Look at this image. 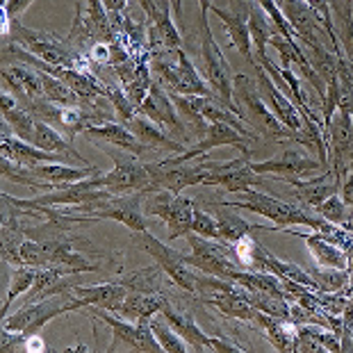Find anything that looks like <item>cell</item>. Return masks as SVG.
Instances as JSON below:
<instances>
[{
  "mask_svg": "<svg viewBox=\"0 0 353 353\" xmlns=\"http://www.w3.org/2000/svg\"><path fill=\"white\" fill-rule=\"evenodd\" d=\"M201 237L208 239H219V228H216V216L210 214L208 210H203L201 205L194 208V221H192V230Z\"/></svg>",
  "mask_w": 353,
  "mask_h": 353,
  "instance_id": "obj_35",
  "label": "cell"
},
{
  "mask_svg": "<svg viewBox=\"0 0 353 353\" xmlns=\"http://www.w3.org/2000/svg\"><path fill=\"white\" fill-rule=\"evenodd\" d=\"M317 212L324 216L326 221H330V223H335V226H340L344 230H351L353 232L351 219H349V208H347V203L342 201L340 192L333 194V196L321 203V205L317 208Z\"/></svg>",
  "mask_w": 353,
  "mask_h": 353,
  "instance_id": "obj_33",
  "label": "cell"
},
{
  "mask_svg": "<svg viewBox=\"0 0 353 353\" xmlns=\"http://www.w3.org/2000/svg\"><path fill=\"white\" fill-rule=\"evenodd\" d=\"M26 340L28 335L21 333V330H10V328H3V335H0V344H3L5 353H12V351H26Z\"/></svg>",
  "mask_w": 353,
  "mask_h": 353,
  "instance_id": "obj_37",
  "label": "cell"
},
{
  "mask_svg": "<svg viewBox=\"0 0 353 353\" xmlns=\"http://www.w3.org/2000/svg\"><path fill=\"white\" fill-rule=\"evenodd\" d=\"M155 3H160V0H155ZM164 3H169L174 7V14L180 19V14H183V5H180V0H164Z\"/></svg>",
  "mask_w": 353,
  "mask_h": 353,
  "instance_id": "obj_43",
  "label": "cell"
},
{
  "mask_svg": "<svg viewBox=\"0 0 353 353\" xmlns=\"http://www.w3.org/2000/svg\"><path fill=\"white\" fill-rule=\"evenodd\" d=\"M144 192H134V194H114L110 199V203L101 210H96L92 214V221H103L112 219L123 223L125 228H130L132 232L148 230L146 223V212H144Z\"/></svg>",
  "mask_w": 353,
  "mask_h": 353,
  "instance_id": "obj_13",
  "label": "cell"
},
{
  "mask_svg": "<svg viewBox=\"0 0 353 353\" xmlns=\"http://www.w3.org/2000/svg\"><path fill=\"white\" fill-rule=\"evenodd\" d=\"M103 5L108 12H123L128 7V0H103Z\"/></svg>",
  "mask_w": 353,
  "mask_h": 353,
  "instance_id": "obj_41",
  "label": "cell"
},
{
  "mask_svg": "<svg viewBox=\"0 0 353 353\" xmlns=\"http://www.w3.org/2000/svg\"><path fill=\"white\" fill-rule=\"evenodd\" d=\"M3 123H7L12 134H17V137L28 141V144L32 141L37 117L30 114L28 110L19 108V105H14V108H10V110H3Z\"/></svg>",
  "mask_w": 353,
  "mask_h": 353,
  "instance_id": "obj_28",
  "label": "cell"
},
{
  "mask_svg": "<svg viewBox=\"0 0 353 353\" xmlns=\"http://www.w3.org/2000/svg\"><path fill=\"white\" fill-rule=\"evenodd\" d=\"M103 151L108 153L112 160H114V169L108 171V174H99L89 176L87 185L92 190H108L112 194H134V192H146L151 187V171L144 162L137 160V155L121 151H112V148L103 146Z\"/></svg>",
  "mask_w": 353,
  "mask_h": 353,
  "instance_id": "obj_3",
  "label": "cell"
},
{
  "mask_svg": "<svg viewBox=\"0 0 353 353\" xmlns=\"http://www.w3.org/2000/svg\"><path fill=\"white\" fill-rule=\"evenodd\" d=\"M3 82H5V89H10V92L23 103L32 101V99H43L41 71L26 62L5 64L3 66Z\"/></svg>",
  "mask_w": 353,
  "mask_h": 353,
  "instance_id": "obj_17",
  "label": "cell"
},
{
  "mask_svg": "<svg viewBox=\"0 0 353 353\" xmlns=\"http://www.w3.org/2000/svg\"><path fill=\"white\" fill-rule=\"evenodd\" d=\"M176 57H178V92L174 94H183V96H212L214 99V92L212 87L208 85V80L201 78V73L196 71V66L192 64V59L187 57V52L183 48L176 50Z\"/></svg>",
  "mask_w": 353,
  "mask_h": 353,
  "instance_id": "obj_27",
  "label": "cell"
},
{
  "mask_svg": "<svg viewBox=\"0 0 353 353\" xmlns=\"http://www.w3.org/2000/svg\"><path fill=\"white\" fill-rule=\"evenodd\" d=\"M253 71H255V80H258L260 92H262V96H265L267 105L272 108V112L278 117V121L288 128V130L294 132L296 139H301V130H303V114H301V110L296 108L294 101H292L288 94L281 92V87H278L276 82L269 78V73L262 69L260 64H255Z\"/></svg>",
  "mask_w": 353,
  "mask_h": 353,
  "instance_id": "obj_12",
  "label": "cell"
},
{
  "mask_svg": "<svg viewBox=\"0 0 353 353\" xmlns=\"http://www.w3.org/2000/svg\"><path fill=\"white\" fill-rule=\"evenodd\" d=\"M7 41H14L19 46H23L30 50L32 55H37L43 62H48L52 66H64V69H78V71H89L87 66V55H82L76 48H71L66 41L55 39L48 32H41V30H30L23 28L19 21H12L10 26V34H7Z\"/></svg>",
  "mask_w": 353,
  "mask_h": 353,
  "instance_id": "obj_2",
  "label": "cell"
},
{
  "mask_svg": "<svg viewBox=\"0 0 353 353\" xmlns=\"http://www.w3.org/2000/svg\"><path fill=\"white\" fill-rule=\"evenodd\" d=\"M210 12H212L216 19H221V23L230 37L232 48H237L239 55L246 57V62L251 66L258 64V59L253 55L251 30H249V5H246V0H235L230 10H221V7L212 5Z\"/></svg>",
  "mask_w": 353,
  "mask_h": 353,
  "instance_id": "obj_14",
  "label": "cell"
},
{
  "mask_svg": "<svg viewBox=\"0 0 353 353\" xmlns=\"http://www.w3.org/2000/svg\"><path fill=\"white\" fill-rule=\"evenodd\" d=\"M301 237H305V246H307V251H310L317 267L349 269V255L340 244L330 242V239L321 235V232H310V235L305 232Z\"/></svg>",
  "mask_w": 353,
  "mask_h": 353,
  "instance_id": "obj_24",
  "label": "cell"
},
{
  "mask_svg": "<svg viewBox=\"0 0 353 353\" xmlns=\"http://www.w3.org/2000/svg\"><path fill=\"white\" fill-rule=\"evenodd\" d=\"M85 353V351H89L87 347H85V344H76V347H69V349H64V353Z\"/></svg>",
  "mask_w": 353,
  "mask_h": 353,
  "instance_id": "obj_44",
  "label": "cell"
},
{
  "mask_svg": "<svg viewBox=\"0 0 353 353\" xmlns=\"http://www.w3.org/2000/svg\"><path fill=\"white\" fill-rule=\"evenodd\" d=\"M125 285L119 283H101V285H76L71 288V312L82 310V307H105V310L117 312V307L128 294Z\"/></svg>",
  "mask_w": 353,
  "mask_h": 353,
  "instance_id": "obj_15",
  "label": "cell"
},
{
  "mask_svg": "<svg viewBox=\"0 0 353 353\" xmlns=\"http://www.w3.org/2000/svg\"><path fill=\"white\" fill-rule=\"evenodd\" d=\"M212 0H199V7H201V26L208 23V12L212 10Z\"/></svg>",
  "mask_w": 353,
  "mask_h": 353,
  "instance_id": "obj_42",
  "label": "cell"
},
{
  "mask_svg": "<svg viewBox=\"0 0 353 353\" xmlns=\"http://www.w3.org/2000/svg\"><path fill=\"white\" fill-rule=\"evenodd\" d=\"M310 274L314 278V283H317V290L321 292H342L351 285L349 269H328L314 265Z\"/></svg>",
  "mask_w": 353,
  "mask_h": 353,
  "instance_id": "obj_31",
  "label": "cell"
},
{
  "mask_svg": "<svg viewBox=\"0 0 353 353\" xmlns=\"http://www.w3.org/2000/svg\"><path fill=\"white\" fill-rule=\"evenodd\" d=\"M194 208H196L194 199H187L183 194H171L167 190L148 192L144 196V212L157 216L167 226L171 239L185 237L192 230Z\"/></svg>",
  "mask_w": 353,
  "mask_h": 353,
  "instance_id": "obj_6",
  "label": "cell"
},
{
  "mask_svg": "<svg viewBox=\"0 0 353 353\" xmlns=\"http://www.w3.org/2000/svg\"><path fill=\"white\" fill-rule=\"evenodd\" d=\"M103 324H108L112 330V344L108 351H117L121 347H128L132 351L141 353H157L162 351V344L157 342V337L151 328V319L148 321H130L114 314L112 310H94Z\"/></svg>",
  "mask_w": 353,
  "mask_h": 353,
  "instance_id": "obj_9",
  "label": "cell"
},
{
  "mask_svg": "<svg viewBox=\"0 0 353 353\" xmlns=\"http://www.w3.org/2000/svg\"><path fill=\"white\" fill-rule=\"evenodd\" d=\"M71 290L62 292V294H52L41 299V301L23 303L17 312L10 317H3V328L10 330H21V333H37L41 326H46L50 319L59 317L64 312H71Z\"/></svg>",
  "mask_w": 353,
  "mask_h": 353,
  "instance_id": "obj_10",
  "label": "cell"
},
{
  "mask_svg": "<svg viewBox=\"0 0 353 353\" xmlns=\"http://www.w3.org/2000/svg\"><path fill=\"white\" fill-rule=\"evenodd\" d=\"M85 134L89 139L99 141V144L117 146V148H121V151H128L137 157L148 151V148L137 139V134H134L125 123H117V121L96 123V125H89Z\"/></svg>",
  "mask_w": 353,
  "mask_h": 353,
  "instance_id": "obj_19",
  "label": "cell"
},
{
  "mask_svg": "<svg viewBox=\"0 0 353 353\" xmlns=\"http://www.w3.org/2000/svg\"><path fill=\"white\" fill-rule=\"evenodd\" d=\"M7 3V0H0V5H5Z\"/></svg>",
  "mask_w": 353,
  "mask_h": 353,
  "instance_id": "obj_45",
  "label": "cell"
},
{
  "mask_svg": "<svg viewBox=\"0 0 353 353\" xmlns=\"http://www.w3.org/2000/svg\"><path fill=\"white\" fill-rule=\"evenodd\" d=\"M30 5H32V0H7L5 5H0V12H5L10 21H19V17Z\"/></svg>",
  "mask_w": 353,
  "mask_h": 353,
  "instance_id": "obj_39",
  "label": "cell"
},
{
  "mask_svg": "<svg viewBox=\"0 0 353 353\" xmlns=\"http://www.w3.org/2000/svg\"><path fill=\"white\" fill-rule=\"evenodd\" d=\"M185 237L192 249V255H185V258L194 269H199V272L232 281V276L242 269L235 260H230V255H232L230 244L221 242V239L201 237L196 232H187Z\"/></svg>",
  "mask_w": 353,
  "mask_h": 353,
  "instance_id": "obj_8",
  "label": "cell"
},
{
  "mask_svg": "<svg viewBox=\"0 0 353 353\" xmlns=\"http://www.w3.org/2000/svg\"><path fill=\"white\" fill-rule=\"evenodd\" d=\"M130 130L137 134V139L144 144L146 148H155V151H167L171 155H180V153H185L190 146H185L183 141H178L174 139L171 134L164 132V128L162 125H157L153 119H148L146 114H134L130 121L125 123Z\"/></svg>",
  "mask_w": 353,
  "mask_h": 353,
  "instance_id": "obj_18",
  "label": "cell"
},
{
  "mask_svg": "<svg viewBox=\"0 0 353 353\" xmlns=\"http://www.w3.org/2000/svg\"><path fill=\"white\" fill-rule=\"evenodd\" d=\"M87 59L92 64H112L114 62V41H96L89 46V52H87Z\"/></svg>",
  "mask_w": 353,
  "mask_h": 353,
  "instance_id": "obj_36",
  "label": "cell"
},
{
  "mask_svg": "<svg viewBox=\"0 0 353 353\" xmlns=\"http://www.w3.org/2000/svg\"><path fill=\"white\" fill-rule=\"evenodd\" d=\"M249 5V30H251V43H253V55L258 57V62H262L267 55L269 39L274 34V23L269 21V17L262 12V7L258 5V0H246Z\"/></svg>",
  "mask_w": 353,
  "mask_h": 353,
  "instance_id": "obj_26",
  "label": "cell"
},
{
  "mask_svg": "<svg viewBox=\"0 0 353 353\" xmlns=\"http://www.w3.org/2000/svg\"><path fill=\"white\" fill-rule=\"evenodd\" d=\"M151 328H153V333L157 337V342L162 344V351H167V353H187V351H192V347L187 344L183 337H180L174 328H171V324L167 319L162 317H153L151 319Z\"/></svg>",
  "mask_w": 353,
  "mask_h": 353,
  "instance_id": "obj_30",
  "label": "cell"
},
{
  "mask_svg": "<svg viewBox=\"0 0 353 353\" xmlns=\"http://www.w3.org/2000/svg\"><path fill=\"white\" fill-rule=\"evenodd\" d=\"M132 244L151 255L157 265L164 269V274H167L180 290L190 292V294H196V272H194V267L187 262L185 253L171 249L169 244L160 242V239L153 237L148 230L132 232Z\"/></svg>",
  "mask_w": 353,
  "mask_h": 353,
  "instance_id": "obj_7",
  "label": "cell"
},
{
  "mask_svg": "<svg viewBox=\"0 0 353 353\" xmlns=\"http://www.w3.org/2000/svg\"><path fill=\"white\" fill-rule=\"evenodd\" d=\"M232 94H235V103L239 105V110L244 112V121L249 123L260 137L278 141V144H283V141H288V139L299 141L296 134L288 130V128L278 121V117L274 112L269 110L265 96H262L258 87V80L239 73V76H235V80H232Z\"/></svg>",
  "mask_w": 353,
  "mask_h": 353,
  "instance_id": "obj_1",
  "label": "cell"
},
{
  "mask_svg": "<svg viewBox=\"0 0 353 353\" xmlns=\"http://www.w3.org/2000/svg\"><path fill=\"white\" fill-rule=\"evenodd\" d=\"M283 153H278L272 160H265V162H251L253 169L258 174H274V176H281L283 180H290V178H301L305 174H312L321 167V162L317 157H310L305 151H301L299 141L294 139H288L283 141Z\"/></svg>",
  "mask_w": 353,
  "mask_h": 353,
  "instance_id": "obj_11",
  "label": "cell"
},
{
  "mask_svg": "<svg viewBox=\"0 0 353 353\" xmlns=\"http://www.w3.org/2000/svg\"><path fill=\"white\" fill-rule=\"evenodd\" d=\"M340 196H342L344 203H347V208H349V219H351V228H353V160H351L349 174L344 176V180H342Z\"/></svg>",
  "mask_w": 353,
  "mask_h": 353,
  "instance_id": "obj_38",
  "label": "cell"
},
{
  "mask_svg": "<svg viewBox=\"0 0 353 353\" xmlns=\"http://www.w3.org/2000/svg\"><path fill=\"white\" fill-rule=\"evenodd\" d=\"M32 171L34 178L43 180V183H50V185H57L59 190L66 185H73V183H80L89 176L99 174V167L89 164V167H69L66 162H41V164H34V167H28Z\"/></svg>",
  "mask_w": 353,
  "mask_h": 353,
  "instance_id": "obj_22",
  "label": "cell"
},
{
  "mask_svg": "<svg viewBox=\"0 0 353 353\" xmlns=\"http://www.w3.org/2000/svg\"><path fill=\"white\" fill-rule=\"evenodd\" d=\"M96 41H117L110 14L105 10L103 0H78L76 19H73L66 43L80 52L85 46H92Z\"/></svg>",
  "mask_w": 353,
  "mask_h": 353,
  "instance_id": "obj_5",
  "label": "cell"
},
{
  "mask_svg": "<svg viewBox=\"0 0 353 353\" xmlns=\"http://www.w3.org/2000/svg\"><path fill=\"white\" fill-rule=\"evenodd\" d=\"M34 276H37V267L21 265V267L14 269L12 281H10V290H7V296L3 301V317H7V310H10L14 299L30 292V288H32V283H34Z\"/></svg>",
  "mask_w": 353,
  "mask_h": 353,
  "instance_id": "obj_32",
  "label": "cell"
},
{
  "mask_svg": "<svg viewBox=\"0 0 353 353\" xmlns=\"http://www.w3.org/2000/svg\"><path fill=\"white\" fill-rule=\"evenodd\" d=\"M230 246H232V255H235V262L239 267L249 269V272H258V260H255V246H258V242H255L253 237L246 235Z\"/></svg>",
  "mask_w": 353,
  "mask_h": 353,
  "instance_id": "obj_34",
  "label": "cell"
},
{
  "mask_svg": "<svg viewBox=\"0 0 353 353\" xmlns=\"http://www.w3.org/2000/svg\"><path fill=\"white\" fill-rule=\"evenodd\" d=\"M216 228H219V239L226 244H235L242 237L249 235L251 230H255L253 223L244 221L242 216L230 214V212H221L216 214Z\"/></svg>",
  "mask_w": 353,
  "mask_h": 353,
  "instance_id": "obj_29",
  "label": "cell"
},
{
  "mask_svg": "<svg viewBox=\"0 0 353 353\" xmlns=\"http://www.w3.org/2000/svg\"><path fill=\"white\" fill-rule=\"evenodd\" d=\"M139 112L141 114H146L148 119H153V121L157 125H162L164 130H171L176 134H187L185 121L180 119L169 92L160 85V82H153L151 85L148 96L144 99V103L139 105Z\"/></svg>",
  "mask_w": 353,
  "mask_h": 353,
  "instance_id": "obj_16",
  "label": "cell"
},
{
  "mask_svg": "<svg viewBox=\"0 0 353 353\" xmlns=\"http://www.w3.org/2000/svg\"><path fill=\"white\" fill-rule=\"evenodd\" d=\"M169 301L157 292H134L130 290L121 301V305L117 307L119 317L130 319V321H148L153 319L155 314H160V310Z\"/></svg>",
  "mask_w": 353,
  "mask_h": 353,
  "instance_id": "obj_20",
  "label": "cell"
},
{
  "mask_svg": "<svg viewBox=\"0 0 353 353\" xmlns=\"http://www.w3.org/2000/svg\"><path fill=\"white\" fill-rule=\"evenodd\" d=\"M201 55L203 66H205V80L212 87L214 99L221 105H226L230 112H235L239 119H244V112L239 110V105L235 103V94H232V80H235V76H232L228 59L212 37V30H210L208 23L201 26Z\"/></svg>",
  "mask_w": 353,
  "mask_h": 353,
  "instance_id": "obj_4",
  "label": "cell"
},
{
  "mask_svg": "<svg viewBox=\"0 0 353 353\" xmlns=\"http://www.w3.org/2000/svg\"><path fill=\"white\" fill-rule=\"evenodd\" d=\"M160 314L169 321L171 328L190 344L192 351H212V335L203 333V328L194 321L190 312H180L176 307H171L169 303L162 307Z\"/></svg>",
  "mask_w": 353,
  "mask_h": 353,
  "instance_id": "obj_21",
  "label": "cell"
},
{
  "mask_svg": "<svg viewBox=\"0 0 353 353\" xmlns=\"http://www.w3.org/2000/svg\"><path fill=\"white\" fill-rule=\"evenodd\" d=\"M285 183L296 187V199L303 201L305 205H310V208H319L326 199H330L333 194L340 192V185H342V183H337L333 171H326V174H321L312 180L290 178V180H285Z\"/></svg>",
  "mask_w": 353,
  "mask_h": 353,
  "instance_id": "obj_23",
  "label": "cell"
},
{
  "mask_svg": "<svg viewBox=\"0 0 353 353\" xmlns=\"http://www.w3.org/2000/svg\"><path fill=\"white\" fill-rule=\"evenodd\" d=\"M255 319L265 328V333L269 340H272L276 351H283V353L296 351V324H292L288 319L272 317V314H265V312H255Z\"/></svg>",
  "mask_w": 353,
  "mask_h": 353,
  "instance_id": "obj_25",
  "label": "cell"
},
{
  "mask_svg": "<svg viewBox=\"0 0 353 353\" xmlns=\"http://www.w3.org/2000/svg\"><path fill=\"white\" fill-rule=\"evenodd\" d=\"M43 351H48L46 342H43L37 333H30L26 340V353H43Z\"/></svg>",
  "mask_w": 353,
  "mask_h": 353,
  "instance_id": "obj_40",
  "label": "cell"
}]
</instances>
